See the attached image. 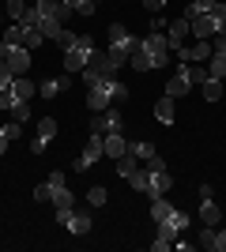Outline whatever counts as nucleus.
<instances>
[{
	"label": "nucleus",
	"instance_id": "nucleus-1",
	"mask_svg": "<svg viewBox=\"0 0 226 252\" xmlns=\"http://www.w3.org/2000/svg\"><path fill=\"white\" fill-rule=\"evenodd\" d=\"M170 42H166V31H151L140 38V45H136V53L129 57V64L136 68V72H151V68H166L170 64Z\"/></svg>",
	"mask_w": 226,
	"mask_h": 252
},
{
	"label": "nucleus",
	"instance_id": "nucleus-2",
	"mask_svg": "<svg viewBox=\"0 0 226 252\" xmlns=\"http://www.w3.org/2000/svg\"><path fill=\"white\" fill-rule=\"evenodd\" d=\"M136 45H140V38H132L129 27H121V23H109V57L125 68L129 64V57L136 53Z\"/></svg>",
	"mask_w": 226,
	"mask_h": 252
},
{
	"label": "nucleus",
	"instance_id": "nucleus-3",
	"mask_svg": "<svg viewBox=\"0 0 226 252\" xmlns=\"http://www.w3.org/2000/svg\"><path fill=\"white\" fill-rule=\"evenodd\" d=\"M95 57V38L91 34H75V42L65 49V68L68 72H83L87 64Z\"/></svg>",
	"mask_w": 226,
	"mask_h": 252
},
{
	"label": "nucleus",
	"instance_id": "nucleus-4",
	"mask_svg": "<svg viewBox=\"0 0 226 252\" xmlns=\"http://www.w3.org/2000/svg\"><path fill=\"white\" fill-rule=\"evenodd\" d=\"M102 158H106V143H102V136H95V132H91V139H87L83 155L75 158V169H79V173H87V169H95Z\"/></svg>",
	"mask_w": 226,
	"mask_h": 252
},
{
	"label": "nucleus",
	"instance_id": "nucleus-5",
	"mask_svg": "<svg viewBox=\"0 0 226 252\" xmlns=\"http://www.w3.org/2000/svg\"><path fill=\"white\" fill-rule=\"evenodd\" d=\"M143 169H147V166H143ZM170 189H173L170 169H147V189H143V196H147V200H159V196H166Z\"/></svg>",
	"mask_w": 226,
	"mask_h": 252
},
{
	"label": "nucleus",
	"instance_id": "nucleus-6",
	"mask_svg": "<svg viewBox=\"0 0 226 252\" xmlns=\"http://www.w3.org/2000/svg\"><path fill=\"white\" fill-rule=\"evenodd\" d=\"M109 105H113V98H109V79H102V83H95L87 91V109H91V113H106Z\"/></svg>",
	"mask_w": 226,
	"mask_h": 252
},
{
	"label": "nucleus",
	"instance_id": "nucleus-7",
	"mask_svg": "<svg viewBox=\"0 0 226 252\" xmlns=\"http://www.w3.org/2000/svg\"><path fill=\"white\" fill-rule=\"evenodd\" d=\"M215 27H219V15H211V11L189 19V31L196 34V42H211V38H215Z\"/></svg>",
	"mask_w": 226,
	"mask_h": 252
},
{
	"label": "nucleus",
	"instance_id": "nucleus-8",
	"mask_svg": "<svg viewBox=\"0 0 226 252\" xmlns=\"http://www.w3.org/2000/svg\"><path fill=\"white\" fill-rule=\"evenodd\" d=\"M4 64L11 68V75H27V68H31V49H27V45H11Z\"/></svg>",
	"mask_w": 226,
	"mask_h": 252
},
{
	"label": "nucleus",
	"instance_id": "nucleus-9",
	"mask_svg": "<svg viewBox=\"0 0 226 252\" xmlns=\"http://www.w3.org/2000/svg\"><path fill=\"white\" fill-rule=\"evenodd\" d=\"M189 19H173V23H166V42H170V49H177V45H185V38H189Z\"/></svg>",
	"mask_w": 226,
	"mask_h": 252
},
{
	"label": "nucleus",
	"instance_id": "nucleus-10",
	"mask_svg": "<svg viewBox=\"0 0 226 252\" xmlns=\"http://www.w3.org/2000/svg\"><path fill=\"white\" fill-rule=\"evenodd\" d=\"M91 68H95V72L102 75V79H113V75H117V68H121V64L113 61L109 53H98V49H95V57H91Z\"/></svg>",
	"mask_w": 226,
	"mask_h": 252
},
{
	"label": "nucleus",
	"instance_id": "nucleus-11",
	"mask_svg": "<svg viewBox=\"0 0 226 252\" xmlns=\"http://www.w3.org/2000/svg\"><path fill=\"white\" fill-rule=\"evenodd\" d=\"M102 143H106V158H113V162L129 151V139L121 136V132H106V136H102Z\"/></svg>",
	"mask_w": 226,
	"mask_h": 252
},
{
	"label": "nucleus",
	"instance_id": "nucleus-12",
	"mask_svg": "<svg viewBox=\"0 0 226 252\" xmlns=\"http://www.w3.org/2000/svg\"><path fill=\"white\" fill-rule=\"evenodd\" d=\"M189 87H193V83H189L185 68L177 64V72H173V75H170V83H166V94H170V98H181V94H189Z\"/></svg>",
	"mask_w": 226,
	"mask_h": 252
},
{
	"label": "nucleus",
	"instance_id": "nucleus-13",
	"mask_svg": "<svg viewBox=\"0 0 226 252\" xmlns=\"http://www.w3.org/2000/svg\"><path fill=\"white\" fill-rule=\"evenodd\" d=\"M11 94L19 98V102H31V98L38 94V83H31L27 75H15V79H11Z\"/></svg>",
	"mask_w": 226,
	"mask_h": 252
},
{
	"label": "nucleus",
	"instance_id": "nucleus-14",
	"mask_svg": "<svg viewBox=\"0 0 226 252\" xmlns=\"http://www.w3.org/2000/svg\"><path fill=\"white\" fill-rule=\"evenodd\" d=\"M173 241H177V230H170L166 222H159V233H155V241H151V249H155V252H166V249H170Z\"/></svg>",
	"mask_w": 226,
	"mask_h": 252
},
{
	"label": "nucleus",
	"instance_id": "nucleus-15",
	"mask_svg": "<svg viewBox=\"0 0 226 252\" xmlns=\"http://www.w3.org/2000/svg\"><path fill=\"white\" fill-rule=\"evenodd\" d=\"M223 211L215 207V200H200V226H219Z\"/></svg>",
	"mask_w": 226,
	"mask_h": 252
},
{
	"label": "nucleus",
	"instance_id": "nucleus-16",
	"mask_svg": "<svg viewBox=\"0 0 226 252\" xmlns=\"http://www.w3.org/2000/svg\"><path fill=\"white\" fill-rule=\"evenodd\" d=\"M65 226L75 233V237H87V233H91V215H79V211H72Z\"/></svg>",
	"mask_w": 226,
	"mask_h": 252
},
{
	"label": "nucleus",
	"instance_id": "nucleus-17",
	"mask_svg": "<svg viewBox=\"0 0 226 252\" xmlns=\"http://www.w3.org/2000/svg\"><path fill=\"white\" fill-rule=\"evenodd\" d=\"M155 121H159V125H173V98L170 94L155 102Z\"/></svg>",
	"mask_w": 226,
	"mask_h": 252
},
{
	"label": "nucleus",
	"instance_id": "nucleus-18",
	"mask_svg": "<svg viewBox=\"0 0 226 252\" xmlns=\"http://www.w3.org/2000/svg\"><path fill=\"white\" fill-rule=\"evenodd\" d=\"M136 169H140V158L132 155V151H125V155L117 158V173H121V177H125V181H129L132 173H136Z\"/></svg>",
	"mask_w": 226,
	"mask_h": 252
},
{
	"label": "nucleus",
	"instance_id": "nucleus-19",
	"mask_svg": "<svg viewBox=\"0 0 226 252\" xmlns=\"http://www.w3.org/2000/svg\"><path fill=\"white\" fill-rule=\"evenodd\" d=\"M72 207H75V196L68 192V185L53 189V211H72Z\"/></svg>",
	"mask_w": 226,
	"mask_h": 252
},
{
	"label": "nucleus",
	"instance_id": "nucleus-20",
	"mask_svg": "<svg viewBox=\"0 0 226 252\" xmlns=\"http://www.w3.org/2000/svg\"><path fill=\"white\" fill-rule=\"evenodd\" d=\"M27 31H31V27H23V23H11L8 31H4V42H8V45H27Z\"/></svg>",
	"mask_w": 226,
	"mask_h": 252
},
{
	"label": "nucleus",
	"instance_id": "nucleus-21",
	"mask_svg": "<svg viewBox=\"0 0 226 252\" xmlns=\"http://www.w3.org/2000/svg\"><path fill=\"white\" fill-rule=\"evenodd\" d=\"M65 87H68V75H65V79H45V83H38V94H42V98H57Z\"/></svg>",
	"mask_w": 226,
	"mask_h": 252
},
{
	"label": "nucleus",
	"instance_id": "nucleus-22",
	"mask_svg": "<svg viewBox=\"0 0 226 252\" xmlns=\"http://www.w3.org/2000/svg\"><path fill=\"white\" fill-rule=\"evenodd\" d=\"M200 87H204V98H207V102H219V98H223V79H215V75H207Z\"/></svg>",
	"mask_w": 226,
	"mask_h": 252
},
{
	"label": "nucleus",
	"instance_id": "nucleus-23",
	"mask_svg": "<svg viewBox=\"0 0 226 252\" xmlns=\"http://www.w3.org/2000/svg\"><path fill=\"white\" fill-rule=\"evenodd\" d=\"M129 151H132V155H136V158H140V162H147V158H155V155H159L151 139H140V143H129Z\"/></svg>",
	"mask_w": 226,
	"mask_h": 252
},
{
	"label": "nucleus",
	"instance_id": "nucleus-24",
	"mask_svg": "<svg viewBox=\"0 0 226 252\" xmlns=\"http://www.w3.org/2000/svg\"><path fill=\"white\" fill-rule=\"evenodd\" d=\"M166 226H170V230H177V233H185V230H189V215L173 207L170 215H166Z\"/></svg>",
	"mask_w": 226,
	"mask_h": 252
},
{
	"label": "nucleus",
	"instance_id": "nucleus-25",
	"mask_svg": "<svg viewBox=\"0 0 226 252\" xmlns=\"http://www.w3.org/2000/svg\"><path fill=\"white\" fill-rule=\"evenodd\" d=\"M170 203H166V196H159V200H151V219H155V226L159 222H166V215H170Z\"/></svg>",
	"mask_w": 226,
	"mask_h": 252
},
{
	"label": "nucleus",
	"instance_id": "nucleus-26",
	"mask_svg": "<svg viewBox=\"0 0 226 252\" xmlns=\"http://www.w3.org/2000/svg\"><path fill=\"white\" fill-rule=\"evenodd\" d=\"M207 75L226 79V57H223V53H211V61H207Z\"/></svg>",
	"mask_w": 226,
	"mask_h": 252
},
{
	"label": "nucleus",
	"instance_id": "nucleus-27",
	"mask_svg": "<svg viewBox=\"0 0 226 252\" xmlns=\"http://www.w3.org/2000/svg\"><path fill=\"white\" fill-rule=\"evenodd\" d=\"M181 68H185V75H189V83H193V87H200L207 79V68H200V64H181Z\"/></svg>",
	"mask_w": 226,
	"mask_h": 252
},
{
	"label": "nucleus",
	"instance_id": "nucleus-28",
	"mask_svg": "<svg viewBox=\"0 0 226 252\" xmlns=\"http://www.w3.org/2000/svg\"><path fill=\"white\" fill-rule=\"evenodd\" d=\"M53 136H57V121H53V117H45V121H38V139H42V143H49Z\"/></svg>",
	"mask_w": 226,
	"mask_h": 252
},
{
	"label": "nucleus",
	"instance_id": "nucleus-29",
	"mask_svg": "<svg viewBox=\"0 0 226 252\" xmlns=\"http://www.w3.org/2000/svg\"><path fill=\"white\" fill-rule=\"evenodd\" d=\"M106 200H109V192L102 189V185H95V189L87 192V203H91V207H106Z\"/></svg>",
	"mask_w": 226,
	"mask_h": 252
},
{
	"label": "nucleus",
	"instance_id": "nucleus-30",
	"mask_svg": "<svg viewBox=\"0 0 226 252\" xmlns=\"http://www.w3.org/2000/svg\"><path fill=\"white\" fill-rule=\"evenodd\" d=\"M109 98H113V102H125V98H129V87L121 83L117 75H113V79H109Z\"/></svg>",
	"mask_w": 226,
	"mask_h": 252
},
{
	"label": "nucleus",
	"instance_id": "nucleus-31",
	"mask_svg": "<svg viewBox=\"0 0 226 252\" xmlns=\"http://www.w3.org/2000/svg\"><path fill=\"white\" fill-rule=\"evenodd\" d=\"M11 121L27 125V121H31V105H27V102H15V105H11Z\"/></svg>",
	"mask_w": 226,
	"mask_h": 252
},
{
	"label": "nucleus",
	"instance_id": "nucleus-32",
	"mask_svg": "<svg viewBox=\"0 0 226 252\" xmlns=\"http://www.w3.org/2000/svg\"><path fill=\"white\" fill-rule=\"evenodd\" d=\"M27 8H31V4H23V0H8V15L15 23H23V15H27Z\"/></svg>",
	"mask_w": 226,
	"mask_h": 252
},
{
	"label": "nucleus",
	"instance_id": "nucleus-33",
	"mask_svg": "<svg viewBox=\"0 0 226 252\" xmlns=\"http://www.w3.org/2000/svg\"><path fill=\"white\" fill-rule=\"evenodd\" d=\"M121 125H125V117H121L117 109L109 105V109H106V128H109V132H121Z\"/></svg>",
	"mask_w": 226,
	"mask_h": 252
},
{
	"label": "nucleus",
	"instance_id": "nucleus-34",
	"mask_svg": "<svg viewBox=\"0 0 226 252\" xmlns=\"http://www.w3.org/2000/svg\"><path fill=\"white\" fill-rule=\"evenodd\" d=\"M200 249H215V226H200Z\"/></svg>",
	"mask_w": 226,
	"mask_h": 252
},
{
	"label": "nucleus",
	"instance_id": "nucleus-35",
	"mask_svg": "<svg viewBox=\"0 0 226 252\" xmlns=\"http://www.w3.org/2000/svg\"><path fill=\"white\" fill-rule=\"evenodd\" d=\"M15 102H19V98L11 94V83H8V87H0V109H8V113H11V105H15Z\"/></svg>",
	"mask_w": 226,
	"mask_h": 252
},
{
	"label": "nucleus",
	"instance_id": "nucleus-36",
	"mask_svg": "<svg viewBox=\"0 0 226 252\" xmlns=\"http://www.w3.org/2000/svg\"><path fill=\"white\" fill-rule=\"evenodd\" d=\"M34 200H38V203L53 200V185H49V181H45V185H38V189H34Z\"/></svg>",
	"mask_w": 226,
	"mask_h": 252
},
{
	"label": "nucleus",
	"instance_id": "nucleus-37",
	"mask_svg": "<svg viewBox=\"0 0 226 252\" xmlns=\"http://www.w3.org/2000/svg\"><path fill=\"white\" fill-rule=\"evenodd\" d=\"M0 132H4L8 139H19V136H23V125H19V121H8V125L0 128Z\"/></svg>",
	"mask_w": 226,
	"mask_h": 252
},
{
	"label": "nucleus",
	"instance_id": "nucleus-38",
	"mask_svg": "<svg viewBox=\"0 0 226 252\" xmlns=\"http://www.w3.org/2000/svg\"><path fill=\"white\" fill-rule=\"evenodd\" d=\"M91 132H95V136H106L109 128H106V113H98L95 121H91Z\"/></svg>",
	"mask_w": 226,
	"mask_h": 252
},
{
	"label": "nucleus",
	"instance_id": "nucleus-39",
	"mask_svg": "<svg viewBox=\"0 0 226 252\" xmlns=\"http://www.w3.org/2000/svg\"><path fill=\"white\" fill-rule=\"evenodd\" d=\"M53 42H57V45H65V49H68V45L75 42V34H72V31H61V34L53 38Z\"/></svg>",
	"mask_w": 226,
	"mask_h": 252
},
{
	"label": "nucleus",
	"instance_id": "nucleus-40",
	"mask_svg": "<svg viewBox=\"0 0 226 252\" xmlns=\"http://www.w3.org/2000/svg\"><path fill=\"white\" fill-rule=\"evenodd\" d=\"M11 79H15V75H11V68H8V64H4V61H0V87H8Z\"/></svg>",
	"mask_w": 226,
	"mask_h": 252
},
{
	"label": "nucleus",
	"instance_id": "nucleus-41",
	"mask_svg": "<svg viewBox=\"0 0 226 252\" xmlns=\"http://www.w3.org/2000/svg\"><path fill=\"white\" fill-rule=\"evenodd\" d=\"M211 252H226V230H215V249Z\"/></svg>",
	"mask_w": 226,
	"mask_h": 252
},
{
	"label": "nucleus",
	"instance_id": "nucleus-42",
	"mask_svg": "<svg viewBox=\"0 0 226 252\" xmlns=\"http://www.w3.org/2000/svg\"><path fill=\"white\" fill-rule=\"evenodd\" d=\"M162 4H166V0H143V8H147L151 15H159V11H162Z\"/></svg>",
	"mask_w": 226,
	"mask_h": 252
},
{
	"label": "nucleus",
	"instance_id": "nucleus-43",
	"mask_svg": "<svg viewBox=\"0 0 226 252\" xmlns=\"http://www.w3.org/2000/svg\"><path fill=\"white\" fill-rule=\"evenodd\" d=\"M200 200H215V189H211V185H200Z\"/></svg>",
	"mask_w": 226,
	"mask_h": 252
},
{
	"label": "nucleus",
	"instance_id": "nucleus-44",
	"mask_svg": "<svg viewBox=\"0 0 226 252\" xmlns=\"http://www.w3.org/2000/svg\"><path fill=\"white\" fill-rule=\"evenodd\" d=\"M215 38H226V15L219 19V27H215Z\"/></svg>",
	"mask_w": 226,
	"mask_h": 252
},
{
	"label": "nucleus",
	"instance_id": "nucleus-45",
	"mask_svg": "<svg viewBox=\"0 0 226 252\" xmlns=\"http://www.w3.org/2000/svg\"><path fill=\"white\" fill-rule=\"evenodd\" d=\"M193 4H196L200 11H211V4H215V0H193Z\"/></svg>",
	"mask_w": 226,
	"mask_h": 252
},
{
	"label": "nucleus",
	"instance_id": "nucleus-46",
	"mask_svg": "<svg viewBox=\"0 0 226 252\" xmlns=\"http://www.w3.org/2000/svg\"><path fill=\"white\" fill-rule=\"evenodd\" d=\"M8 143H11V139L4 136V132H0V155H8Z\"/></svg>",
	"mask_w": 226,
	"mask_h": 252
},
{
	"label": "nucleus",
	"instance_id": "nucleus-47",
	"mask_svg": "<svg viewBox=\"0 0 226 252\" xmlns=\"http://www.w3.org/2000/svg\"><path fill=\"white\" fill-rule=\"evenodd\" d=\"M8 49H11V45L4 42V38H0V61H4V57H8Z\"/></svg>",
	"mask_w": 226,
	"mask_h": 252
}]
</instances>
